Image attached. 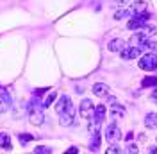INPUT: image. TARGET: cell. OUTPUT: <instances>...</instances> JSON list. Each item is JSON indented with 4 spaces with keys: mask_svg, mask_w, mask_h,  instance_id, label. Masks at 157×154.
Listing matches in <instances>:
<instances>
[{
    "mask_svg": "<svg viewBox=\"0 0 157 154\" xmlns=\"http://www.w3.org/2000/svg\"><path fill=\"white\" fill-rule=\"evenodd\" d=\"M29 122L32 125H41L45 122V113H43V102H39V99L34 95V99L29 104Z\"/></svg>",
    "mask_w": 157,
    "mask_h": 154,
    "instance_id": "obj_1",
    "label": "cell"
},
{
    "mask_svg": "<svg viewBox=\"0 0 157 154\" xmlns=\"http://www.w3.org/2000/svg\"><path fill=\"white\" fill-rule=\"evenodd\" d=\"M137 65H139L141 70H147V72L157 70V54L155 52H147L145 56H141V59H139Z\"/></svg>",
    "mask_w": 157,
    "mask_h": 154,
    "instance_id": "obj_2",
    "label": "cell"
},
{
    "mask_svg": "<svg viewBox=\"0 0 157 154\" xmlns=\"http://www.w3.org/2000/svg\"><path fill=\"white\" fill-rule=\"evenodd\" d=\"M148 20H150V13H141V14H134L132 18L128 20V23H127V29L130 30H139L141 27H145L148 23Z\"/></svg>",
    "mask_w": 157,
    "mask_h": 154,
    "instance_id": "obj_3",
    "label": "cell"
},
{
    "mask_svg": "<svg viewBox=\"0 0 157 154\" xmlns=\"http://www.w3.org/2000/svg\"><path fill=\"white\" fill-rule=\"evenodd\" d=\"M78 115L82 116V118H86V120H91V118L95 116V106H93V102H91L89 99H84V100L80 102V106H78Z\"/></svg>",
    "mask_w": 157,
    "mask_h": 154,
    "instance_id": "obj_4",
    "label": "cell"
},
{
    "mask_svg": "<svg viewBox=\"0 0 157 154\" xmlns=\"http://www.w3.org/2000/svg\"><path fill=\"white\" fill-rule=\"evenodd\" d=\"M75 122V107H73V104L70 102L68 107L61 113V118H59V124L61 125H71Z\"/></svg>",
    "mask_w": 157,
    "mask_h": 154,
    "instance_id": "obj_5",
    "label": "cell"
},
{
    "mask_svg": "<svg viewBox=\"0 0 157 154\" xmlns=\"http://www.w3.org/2000/svg\"><path fill=\"white\" fill-rule=\"evenodd\" d=\"M121 138V131H120V127H118V124H109L107 127H105V140H107L109 144H114V142H118Z\"/></svg>",
    "mask_w": 157,
    "mask_h": 154,
    "instance_id": "obj_6",
    "label": "cell"
},
{
    "mask_svg": "<svg viewBox=\"0 0 157 154\" xmlns=\"http://www.w3.org/2000/svg\"><path fill=\"white\" fill-rule=\"evenodd\" d=\"M11 104H13V99H11V93L7 90L0 88V113H6L11 109Z\"/></svg>",
    "mask_w": 157,
    "mask_h": 154,
    "instance_id": "obj_7",
    "label": "cell"
},
{
    "mask_svg": "<svg viewBox=\"0 0 157 154\" xmlns=\"http://www.w3.org/2000/svg\"><path fill=\"white\" fill-rule=\"evenodd\" d=\"M141 50H143L141 47L132 45V47H125L123 48V50L120 52V56H121V59H125V61H128V59H136V58H139Z\"/></svg>",
    "mask_w": 157,
    "mask_h": 154,
    "instance_id": "obj_8",
    "label": "cell"
},
{
    "mask_svg": "<svg viewBox=\"0 0 157 154\" xmlns=\"http://www.w3.org/2000/svg\"><path fill=\"white\" fill-rule=\"evenodd\" d=\"M107 48L111 50V52H121V50L125 48V41H123L121 38L111 39V41H109V45H107Z\"/></svg>",
    "mask_w": 157,
    "mask_h": 154,
    "instance_id": "obj_9",
    "label": "cell"
},
{
    "mask_svg": "<svg viewBox=\"0 0 157 154\" xmlns=\"http://www.w3.org/2000/svg\"><path fill=\"white\" fill-rule=\"evenodd\" d=\"M105 113H107V109L104 104H97L95 106V116H93V120H97V122H104V118H105Z\"/></svg>",
    "mask_w": 157,
    "mask_h": 154,
    "instance_id": "obj_10",
    "label": "cell"
},
{
    "mask_svg": "<svg viewBox=\"0 0 157 154\" xmlns=\"http://www.w3.org/2000/svg\"><path fill=\"white\" fill-rule=\"evenodd\" d=\"M70 102H71V100H70V97H68V95H63V97H61V99L57 100V104H56V111H57L59 115H61V113H63V111L68 107Z\"/></svg>",
    "mask_w": 157,
    "mask_h": 154,
    "instance_id": "obj_11",
    "label": "cell"
},
{
    "mask_svg": "<svg viewBox=\"0 0 157 154\" xmlns=\"http://www.w3.org/2000/svg\"><path fill=\"white\" fill-rule=\"evenodd\" d=\"M107 84H104V83H95L93 84V93L97 97H105L107 95Z\"/></svg>",
    "mask_w": 157,
    "mask_h": 154,
    "instance_id": "obj_12",
    "label": "cell"
},
{
    "mask_svg": "<svg viewBox=\"0 0 157 154\" xmlns=\"http://www.w3.org/2000/svg\"><path fill=\"white\" fill-rule=\"evenodd\" d=\"M130 11H132V14H141V13H147V4L145 2H134V4H130Z\"/></svg>",
    "mask_w": 157,
    "mask_h": 154,
    "instance_id": "obj_13",
    "label": "cell"
},
{
    "mask_svg": "<svg viewBox=\"0 0 157 154\" xmlns=\"http://www.w3.org/2000/svg\"><path fill=\"white\" fill-rule=\"evenodd\" d=\"M111 102H113L111 113H113V116H114V118H116V116H123V115H125V107L121 106V104H118L114 99H111Z\"/></svg>",
    "mask_w": 157,
    "mask_h": 154,
    "instance_id": "obj_14",
    "label": "cell"
},
{
    "mask_svg": "<svg viewBox=\"0 0 157 154\" xmlns=\"http://www.w3.org/2000/svg\"><path fill=\"white\" fill-rule=\"evenodd\" d=\"M145 125L150 127V129H155L157 127V113H148L145 116Z\"/></svg>",
    "mask_w": 157,
    "mask_h": 154,
    "instance_id": "obj_15",
    "label": "cell"
},
{
    "mask_svg": "<svg viewBox=\"0 0 157 154\" xmlns=\"http://www.w3.org/2000/svg\"><path fill=\"white\" fill-rule=\"evenodd\" d=\"M100 140H102L100 131H95L93 133V138H91V144H89V151H97L98 147H100Z\"/></svg>",
    "mask_w": 157,
    "mask_h": 154,
    "instance_id": "obj_16",
    "label": "cell"
},
{
    "mask_svg": "<svg viewBox=\"0 0 157 154\" xmlns=\"http://www.w3.org/2000/svg\"><path fill=\"white\" fill-rule=\"evenodd\" d=\"M0 147L2 149H11V138L7 133H0Z\"/></svg>",
    "mask_w": 157,
    "mask_h": 154,
    "instance_id": "obj_17",
    "label": "cell"
},
{
    "mask_svg": "<svg viewBox=\"0 0 157 154\" xmlns=\"http://www.w3.org/2000/svg\"><path fill=\"white\" fill-rule=\"evenodd\" d=\"M141 86L143 88H155L157 86V77H145L141 81Z\"/></svg>",
    "mask_w": 157,
    "mask_h": 154,
    "instance_id": "obj_18",
    "label": "cell"
},
{
    "mask_svg": "<svg viewBox=\"0 0 157 154\" xmlns=\"http://www.w3.org/2000/svg\"><path fill=\"white\" fill-rule=\"evenodd\" d=\"M125 16H134L132 11H130V7H128V9H120V11L114 13V18L116 20H121V18H125Z\"/></svg>",
    "mask_w": 157,
    "mask_h": 154,
    "instance_id": "obj_19",
    "label": "cell"
},
{
    "mask_svg": "<svg viewBox=\"0 0 157 154\" xmlns=\"http://www.w3.org/2000/svg\"><path fill=\"white\" fill-rule=\"evenodd\" d=\"M141 48H143V50H147V52H155V54H157V41H150V39H148Z\"/></svg>",
    "mask_w": 157,
    "mask_h": 154,
    "instance_id": "obj_20",
    "label": "cell"
},
{
    "mask_svg": "<svg viewBox=\"0 0 157 154\" xmlns=\"http://www.w3.org/2000/svg\"><path fill=\"white\" fill-rule=\"evenodd\" d=\"M56 100V91H50L48 95L43 99V107H48V106H52V102Z\"/></svg>",
    "mask_w": 157,
    "mask_h": 154,
    "instance_id": "obj_21",
    "label": "cell"
},
{
    "mask_svg": "<svg viewBox=\"0 0 157 154\" xmlns=\"http://www.w3.org/2000/svg\"><path fill=\"white\" fill-rule=\"evenodd\" d=\"M52 152V149L47 147V145H38V147H34V154H50Z\"/></svg>",
    "mask_w": 157,
    "mask_h": 154,
    "instance_id": "obj_22",
    "label": "cell"
},
{
    "mask_svg": "<svg viewBox=\"0 0 157 154\" xmlns=\"http://www.w3.org/2000/svg\"><path fill=\"white\" fill-rule=\"evenodd\" d=\"M34 136L32 135H25V133H20L18 135V140H20V144H27V142H30Z\"/></svg>",
    "mask_w": 157,
    "mask_h": 154,
    "instance_id": "obj_23",
    "label": "cell"
},
{
    "mask_svg": "<svg viewBox=\"0 0 157 154\" xmlns=\"http://www.w3.org/2000/svg\"><path fill=\"white\" fill-rule=\"evenodd\" d=\"M105 152H109V154H120V152H121V149H120L118 145H111V147L105 149Z\"/></svg>",
    "mask_w": 157,
    "mask_h": 154,
    "instance_id": "obj_24",
    "label": "cell"
},
{
    "mask_svg": "<svg viewBox=\"0 0 157 154\" xmlns=\"http://www.w3.org/2000/svg\"><path fill=\"white\" fill-rule=\"evenodd\" d=\"M50 88H38V90H34V95L39 97V95H43V93H47Z\"/></svg>",
    "mask_w": 157,
    "mask_h": 154,
    "instance_id": "obj_25",
    "label": "cell"
},
{
    "mask_svg": "<svg viewBox=\"0 0 157 154\" xmlns=\"http://www.w3.org/2000/svg\"><path fill=\"white\" fill-rule=\"evenodd\" d=\"M66 154H78V147H70L66 151Z\"/></svg>",
    "mask_w": 157,
    "mask_h": 154,
    "instance_id": "obj_26",
    "label": "cell"
},
{
    "mask_svg": "<svg viewBox=\"0 0 157 154\" xmlns=\"http://www.w3.org/2000/svg\"><path fill=\"white\" fill-rule=\"evenodd\" d=\"M127 152H137L136 145H127Z\"/></svg>",
    "mask_w": 157,
    "mask_h": 154,
    "instance_id": "obj_27",
    "label": "cell"
},
{
    "mask_svg": "<svg viewBox=\"0 0 157 154\" xmlns=\"http://www.w3.org/2000/svg\"><path fill=\"white\" fill-rule=\"evenodd\" d=\"M148 152H154V154H157V147H148Z\"/></svg>",
    "mask_w": 157,
    "mask_h": 154,
    "instance_id": "obj_28",
    "label": "cell"
},
{
    "mask_svg": "<svg viewBox=\"0 0 157 154\" xmlns=\"http://www.w3.org/2000/svg\"><path fill=\"white\" fill-rule=\"evenodd\" d=\"M154 102H155V104H157V95H154Z\"/></svg>",
    "mask_w": 157,
    "mask_h": 154,
    "instance_id": "obj_29",
    "label": "cell"
},
{
    "mask_svg": "<svg viewBox=\"0 0 157 154\" xmlns=\"http://www.w3.org/2000/svg\"><path fill=\"white\" fill-rule=\"evenodd\" d=\"M155 93H157V86H155Z\"/></svg>",
    "mask_w": 157,
    "mask_h": 154,
    "instance_id": "obj_30",
    "label": "cell"
}]
</instances>
